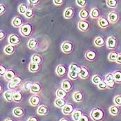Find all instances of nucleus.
<instances>
[{"label": "nucleus", "mask_w": 121, "mask_h": 121, "mask_svg": "<svg viewBox=\"0 0 121 121\" xmlns=\"http://www.w3.org/2000/svg\"><path fill=\"white\" fill-rule=\"evenodd\" d=\"M106 4L108 7L111 9H116L118 6V1L116 0H107L106 1Z\"/></svg>", "instance_id": "36"}, {"label": "nucleus", "mask_w": 121, "mask_h": 121, "mask_svg": "<svg viewBox=\"0 0 121 121\" xmlns=\"http://www.w3.org/2000/svg\"><path fill=\"white\" fill-rule=\"evenodd\" d=\"M73 98L76 103H81L83 101V99H84L83 93L79 91H75L73 95Z\"/></svg>", "instance_id": "22"}, {"label": "nucleus", "mask_w": 121, "mask_h": 121, "mask_svg": "<svg viewBox=\"0 0 121 121\" xmlns=\"http://www.w3.org/2000/svg\"><path fill=\"white\" fill-rule=\"evenodd\" d=\"M2 89H3V86H2V84H1V93L2 92Z\"/></svg>", "instance_id": "60"}, {"label": "nucleus", "mask_w": 121, "mask_h": 121, "mask_svg": "<svg viewBox=\"0 0 121 121\" xmlns=\"http://www.w3.org/2000/svg\"><path fill=\"white\" fill-rule=\"evenodd\" d=\"M90 15V13L86 9H82L79 13V17L81 19V20H86L89 18Z\"/></svg>", "instance_id": "25"}, {"label": "nucleus", "mask_w": 121, "mask_h": 121, "mask_svg": "<svg viewBox=\"0 0 121 121\" xmlns=\"http://www.w3.org/2000/svg\"><path fill=\"white\" fill-rule=\"evenodd\" d=\"M75 2L78 6L82 7V8L85 7L87 4V1H86V0H76Z\"/></svg>", "instance_id": "45"}, {"label": "nucleus", "mask_w": 121, "mask_h": 121, "mask_svg": "<svg viewBox=\"0 0 121 121\" xmlns=\"http://www.w3.org/2000/svg\"><path fill=\"white\" fill-rule=\"evenodd\" d=\"M78 27L79 28V30H81L82 32L86 33L89 30V27H90V24L86 20H80L78 23Z\"/></svg>", "instance_id": "5"}, {"label": "nucleus", "mask_w": 121, "mask_h": 121, "mask_svg": "<svg viewBox=\"0 0 121 121\" xmlns=\"http://www.w3.org/2000/svg\"><path fill=\"white\" fill-rule=\"evenodd\" d=\"M107 47L110 50H114L118 46V40L114 36H110L107 39Z\"/></svg>", "instance_id": "4"}, {"label": "nucleus", "mask_w": 121, "mask_h": 121, "mask_svg": "<svg viewBox=\"0 0 121 121\" xmlns=\"http://www.w3.org/2000/svg\"><path fill=\"white\" fill-rule=\"evenodd\" d=\"M7 71H8L7 68H6L5 66L1 65V66H0V75H1V77H2V76H4V75H6Z\"/></svg>", "instance_id": "48"}, {"label": "nucleus", "mask_w": 121, "mask_h": 121, "mask_svg": "<svg viewBox=\"0 0 121 121\" xmlns=\"http://www.w3.org/2000/svg\"><path fill=\"white\" fill-rule=\"evenodd\" d=\"M118 54L116 52H111L109 56H108V59L109 61L111 62H116L117 60V57H118Z\"/></svg>", "instance_id": "41"}, {"label": "nucleus", "mask_w": 121, "mask_h": 121, "mask_svg": "<svg viewBox=\"0 0 121 121\" xmlns=\"http://www.w3.org/2000/svg\"><path fill=\"white\" fill-rule=\"evenodd\" d=\"M69 77L70 79H71L73 80H75L78 78H80L79 73L76 72V71H69Z\"/></svg>", "instance_id": "40"}, {"label": "nucleus", "mask_w": 121, "mask_h": 121, "mask_svg": "<svg viewBox=\"0 0 121 121\" xmlns=\"http://www.w3.org/2000/svg\"><path fill=\"white\" fill-rule=\"evenodd\" d=\"M33 15H34V10L33 9L31 8H28V9L27 10L26 14H25V17L26 18L30 19L33 17Z\"/></svg>", "instance_id": "43"}, {"label": "nucleus", "mask_w": 121, "mask_h": 121, "mask_svg": "<svg viewBox=\"0 0 121 121\" xmlns=\"http://www.w3.org/2000/svg\"><path fill=\"white\" fill-rule=\"evenodd\" d=\"M4 121H15L13 118H6Z\"/></svg>", "instance_id": "58"}, {"label": "nucleus", "mask_w": 121, "mask_h": 121, "mask_svg": "<svg viewBox=\"0 0 121 121\" xmlns=\"http://www.w3.org/2000/svg\"><path fill=\"white\" fill-rule=\"evenodd\" d=\"M67 95V92L65 91L63 89L60 88L56 91V96L57 98H62L65 99Z\"/></svg>", "instance_id": "33"}, {"label": "nucleus", "mask_w": 121, "mask_h": 121, "mask_svg": "<svg viewBox=\"0 0 121 121\" xmlns=\"http://www.w3.org/2000/svg\"><path fill=\"white\" fill-rule=\"evenodd\" d=\"M9 44H12L14 46L17 45L21 42V38L17 34H11L9 37Z\"/></svg>", "instance_id": "9"}, {"label": "nucleus", "mask_w": 121, "mask_h": 121, "mask_svg": "<svg viewBox=\"0 0 121 121\" xmlns=\"http://www.w3.org/2000/svg\"><path fill=\"white\" fill-rule=\"evenodd\" d=\"M33 31V26L30 23L24 24V25L19 28V32L22 36L28 37L30 36Z\"/></svg>", "instance_id": "2"}, {"label": "nucleus", "mask_w": 121, "mask_h": 121, "mask_svg": "<svg viewBox=\"0 0 121 121\" xmlns=\"http://www.w3.org/2000/svg\"><path fill=\"white\" fill-rule=\"evenodd\" d=\"M114 80L113 79V74L112 73H107V74L105 75V78H104V80L106 82L107 81H110V80Z\"/></svg>", "instance_id": "49"}, {"label": "nucleus", "mask_w": 121, "mask_h": 121, "mask_svg": "<svg viewBox=\"0 0 121 121\" xmlns=\"http://www.w3.org/2000/svg\"><path fill=\"white\" fill-rule=\"evenodd\" d=\"M39 65L35 64V63H33V62H30L29 65H28V70L29 71L32 72V73H36L39 71Z\"/></svg>", "instance_id": "34"}, {"label": "nucleus", "mask_w": 121, "mask_h": 121, "mask_svg": "<svg viewBox=\"0 0 121 121\" xmlns=\"http://www.w3.org/2000/svg\"><path fill=\"white\" fill-rule=\"evenodd\" d=\"M49 112H50V109L48 107H47L44 104L39 105L37 110V114L39 116H47L49 113Z\"/></svg>", "instance_id": "10"}, {"label": "nucleus", "mask_w": 121, "mask_h": 121, "mask_svg": "<svg viewBox=\"0 0 121 121\" xmlns=\"http://www.w3.org/2000/svg\"><path fill=\"white\" fill-rule=\"evenodd\" d=\"M85 58L90 62H93L95 61L97 59L98 54L97 52L94 50H88L86 53H85Z\"/></svg>", "instance_id": "6"}, {"label": "nucleus", "mask_w": 121, "mask_h": 121, "mask_svg": "<svg viewBox=\"0 0 121 121\" xmlns=\"http://www.w3.org/2000/svg\"><path fill=\"white\" fill-rule=\"evenodd\" d=\"M56 73L59 77H64L66 73V66L63 65H59L56 67Z\"/></svg>", "instance_id": "14"}, {"label": "nucleus", "mask_w": 121, "mask_h": 121, "mask_svg": "<svg viewBox=\"0 0 121 121\" xmlns=\"http://www.w3.org/2000/svg\"><path fill=\"white\" fill-rule=\"evenodd\" d=\"M106 82V81H105ZM107 82V86H108V88H109V89H113V88H114V86H115V85H116V82H115V80H110V81H107V82Z\"/></svg>", "instance_id": "50"}, {"label": "nucleus", "mask_w": 121, "mask_h": 121, "mask_svg": "<svg viewBox=\"0 0 121 121\" xmlns=\"http://www.w3.org/2000/svg\"><path fill=\"white\" fill-rule=\"evenodd\" d=\"M90 16L91 17L92 19H100V10L99 9L95 7L93 8L91 12H90Z\"/></svg>", "instance_id": "27"}, {"label": "nucleus", "mask_w": 121, "mask_h": 121, "mask_svg": "<svg viewBox=\"0 0 121 121\" xmlns=\"http://www.w3.org/2000/svg\"><path fill=\"white\" fill-rule=\"evenodd\" d=\"M33 82H30V81H28V82H26L24 84H23V89L24 91H30V88L33 85Z\"/></svg>", "instance_id": "42"}, {"label": "nucleus", "mask_w": 121, "mask_h": 121, "mask_svg": "<svg viewBox=\"0 0 121 121\" xmlns=\"http://www.w3.org/2000/svg\"><path fill=\"white\" fill-rule=\"evenodd\" d=\"M98 89H100L104 90V89H107V88H108V86H107V82H105V80H103L101 82H100L99 84H98Z\"/></svg>", "instance_id": "46"}, {"label": "nucleus", "mask_w": 121, "mask_h": 121, "mask_svg": "<svg viewBox=\"0 0 121 121\" xmlns=\"http://www.w3.org/2000/svg\"><path fill=\"white\" fill-rule=\"evenodd\" d=\"M65 1L63 0H54L53 1V4L56 6H61L64 4Z\"/></svg>", "instance_id": "53"}, {"label": "nucleus", "mask_w": 121, "mask_h": 121, "mask_svg": "<svg viewBox=\"0 0 121 121\" xmlns=\"http://www.w3.org/2000/svg\"><path fill=\"white\" fill-rule=\"evenodd\" d=\"M61 49L65 54H69L73 51V44L70 41H65L61 45Z\"/></svg>", "instance_id": "3"}, {"label": "nucleus", "mask_w": 121, "mask_h": 121, "mask_svg": "<svg viewBox=\"0 0 121 121\" xmlns=\"http://www.w3.org/2000/svg\"><path fill=\"white\" fill-rule=\"evenodd\" d=\"M5 37H6V33L4 31V30H1L0 31V39L1 40H2L4 38H5Z\"/></svg>", "instance_id": "56"}, {"label": "nucleus", "mask_w": 121, "mask_h": 121, "mask_svg": "<svg viewBox=\"0 0 121 121\" xmlns=\"http://www.w3.org/2000/svg\"><path fill=\"white\" fill-rule=\"evenodd\" d=\"M23 100V95L19 91H15L13 93V101L15 103H21Z\"/></svg>", "instance_id": "32"}, {"label": "nucleus", "mask_w": 121, "mask_h": 121, "mask_svg": "<svg viewBox=\"0 0 121 121\" xmlns=\"http://www.w3.org/2000/svg\"><path fill=\"white\" fill-rule=\"evenodd\" d=\"M74 15V9L71 7L66 9L64 12V17L67 19H71Z\"/></svg>", "instance_id": "21"}, {"label": "nucleus", "mask_w": 121, "mask_h": 121, "mask_svg": "<svg viewBox=\"0 0 121 121\" xmlns=\"http://www.w3.org/2000/svg\"><path fill=\"white\" fill-rule=\"evenodd\" d=\"M28 9V6H27V5H26V4H20L18 7L19 13L21 15H25V14H26V11H27V10Z\"/></svg>", "instance_id": "37"}, {"label": "nucleus", "mask_w": 121, "mask_h": 121, "mask_svg": "<svg viewBox=\"0 0 121 121\" xmlns=\"http://www.w3.org/2000/svg\"><path fill=\"white\" fill-rule=\"evenodd\" d=\"M103 80L102 77H100L99 75H94L92 78V82L94 84H96V85H98L100 82H101Z\"/></svg>", "instance_id": "39"}, {"label": "nucleus", "mask_w": 121, "mask_h": 121, "mask_svg": "<svg viewBox=\"0 0 121 121\" xmlns=\"http://www.w3.org/2000/svg\"><path fill=\"white\" fill-rule=\"evenodd\" d=\"M40 103V98L37 95H32L29 99V103L33 107H37Z\"/></svg>", "instance_id": "16"}, {"label": "nucleus", "mask_w": 121, "mask_h": 121, "mask_svg": "<svg viewBox=\"0 0 121 121\" xmlns=\"http://www.w3.org/2000/svg\"><path fill=\"white\" fill-rule=\"evenodd\" d=\"M27 121H39V119L37 116H30L29 118H28Z\"/></svg>", "instance_id": "55"}, {"label": "nucleus", "mask_w": 121, "mask_h": 121, "mask_svg": "<svg viewBox=\"0 0 121 121\" xmlns=\"http://www.w3.org/2000/svg\"><path fill=\"white\" fill-rule=\"evenodd\" d=\"M108 19L111 24H116L120 19L119 14L116 11H112L108 14Z\"/></svg>", "instance_id": "7"}, {"label": "nucleus", "mask_w": 121, "mask_h": 121, "mask_svg": "<svg viewBox=\"0 0 121 121\" xmlns=\"http://www.w3.org/2000/svg\"><path fill=\"white\" fill-rule=\"evenodd\" d=\"M116 62L119 65H121V53H119L118 54V57H117V60Z\"/></svg>", "instance_id": "57"}, {"label": "nucleus", "mask_w": 121, "mask_h": 121, "mask_svg": "<svg viewBox=\"0 0 121 121\" xmlns=\"http://www.w3.org/2000/svg\"><path fill=\"white\" fill-rule=\"evenodd\" d=\"M89 121V118H88L87 116L82 115V116H81V118L79 119V121Z\"/></svg>", "instance_id": "54"}, {"label": "nucleus", "mask_w": 121, "mask_h": 121, "mask_svg": "<svg viewBox=\"0 0 121 121\" xmlns=\"http://www.w3.org/2000/svg\"><path fill=\"white\" fill-rule=\"evenodd\" d=\"M27 45H28V47L29 49L34 50L38 46V42H37V40L35 38H31V39H29Z\"/></svg>", "instance_id": "30"}, {"label": "nucleus", "mask_w": 121, "mask_h": 121, "mask_svg": "<svg viewBox=\"0 0 121 121\" xmlns=\"http://www.w3.org/2000/svg\"><path fill=\"white\" fill-rule=\"evenodd\" d=\"M83 115V112L80 109H75L73 113H72V118L75 121H78Z\"/></svg>", "instance_id": "31"}, {"label": "nucleus", "mask_w": 121, "mask_h": 121, "mask_svg": "<svg viewBox=\"0 0 121 121\" xmlns=\"http://www.w3.org/2000/svg\"><path fill=\"white\" fill-rule=\"evenodd\" d=\"M13 114L15 117H17V118L22 117L25 114V111H24V109L22 107H15V108L13 109Z\"/></svg>", "instance_id": "17"}, {"label": "nucleus", "mask_w": 121, "mask_h": 121, "mask_svg": "<svg viewBox=\"0 0 121 121\" xmlns=\"http://www.w3.org/2000/svg\"><path fill=\"white\" fill-rule=\"evenodd\" d=\"M93 43L96 47H102L105 44V40L103 37L98 36V37L95 38V39L93 41Z\"/></svg>", "instance_id": "26"}, {"label": "nucleus", "mask_w": 121, "mask_h": 121, "mask_svg": "<svg viewBox=\"0 0 121 121\" xmlns=\"http://www.w3.org/2000/svg\"><path fill=\"white\" fill-rule=\"evenodd\" d=\"M16 73L13 69H8V71L6 72V75H4V78L7 81H11L15 78H16Z\"/></svg>", "instance_id": "18"}, {"label": "nucleus", "mask_w": 121, "mask_h": 121, "mask_svg": "<svg viewBox=\"0 0 121 121\" xmlns=\"http://www.w3.org/2000/svg\"><path fill=\"white\" fill-rule=\"evenodd\" d=\"M15 51V46L12 44H8L4 48V52L6 55H12Z\"/></svg>", "instance_id": "23"}, {"label": "nucleus", "mask_w": 121, "mask_h": 121, "mask_svg": "<svg viewBox=\"0 0 121 121\" xmlns=\"http://www.w3.org/2000/svg\"><path fill=\"white\" fill-rule=\"evenodd\" d=\"M113 103L117 106H121V95H117L114 97Z\"/></svg>", "instance_id": "44"}, {"label": "nucleus", "mask_w": 121, "mask_h": 121, "mask_svg": "<svg viewBox=\"0 0 121 121\" xmlns=\"http://www.w3.org/2000/svg\"><path fill=\"white\" fill-rule=\"evenodd\" d=\"M62 111L63 114H65L66 116L72 115V113L75 111L74 106L72 104H66L65 106L62 109Z\"/></svg>", "instance_id": "8"}, {"label": "nucleus", "mask_w": 121, "mask_h": 121, "mask_svg": "<svg viewBox=\"0 0 121 121\" xmlns=\"http://www.w3.org/2000/svg\"><path fill=\"white\" fill-rule=\"evenodd\" d=\"M12 25L15 27V28H21L24 24H23V19L21 17L16 16L15 17H14L13 19L12 20Z\"/></svg>", "instance_id": "13"}, {"label": "nucleus", "mask_w": 121, "mask_h": 121, "mask_svg": "<svg viewBox=\"0 0 121 121\" xmlns=\"http://www.w3.org/2000/svg\"><path fill=\"white\" fill-rule=\"evenodd\" d=\"M6 8L5 5L1 4H0V14H1V15H4L6 13Z\"/></svg>", "instance_id": "51"}, {"label": "nucleus", "mask_w": 121, "mask_h": 121, "mask_svg": "<svg viewBox=\"0 0 121 121\" xmlns=\"http://www.w3.org/2000/svg\"><path fill=\"white\" fill-rule=\"evenodd\" d=\"M42 62H43V57L39 54H34L31 57V62L35 63L39 65L40 64L42 63Z\"/></svg>", "instance_id": "24"}, {"label": "nucleus", "mask_w": 121, "mask_h": 121, "mask_svg": "<svg viewBox=\"0 0 121 121\" xmlns=\"http://www.w3.org/2000/svg\"><path fill=\"white\" fill-rule=\"evenodd\" d=\"M60 121H70L68 118H61Z\"/></svg>", "instance_id": "59"}, {"label": "nucleus", "mask_w": 121, "mask_h": 121, "mask_svg": "<svg viewBox=\"0 0 121 121\" xmlns=\"http://www.w3.org/2000/svg\"><path fill=\"white\" fill-rule=\"evenodd\" d=\"M42 90V85L39 84V82H33V84L32 85L31 88H30V92L34 94H37L39 92H41Z\"/></svg>", "instance_id": "15"}, {"label": "nucleus", "mask_w": 121, "mask_h": 121, "mask_svg": "<svg viewBox=\"0 0 121 121\" xmlns=\"http://www.w3.org/2000/svg\"><path fill=\"white\" fill-rule=\"evenodd\" d=\"M80 69V66H78L77 63H75V62L71 63L69 66V71H76L79 73Z\"/></svg>", "instance_id": "38"}, {"label": "nucleus", "mask_w": 121, "mask_h": 121, "mask_svg": "<svg viewBox=\"0 0 121 121\" xmlns=\"http://www.w3.org/2000/svg\"><path fill=\"white\" fill-rule=\"evenodd\" d=\"M121 113V109L119 106L117 105H112L109 107V113L113 116H117L120 114Z\"/></svg>", "instance_id": "20"}, {"label": "nucleus", "mask_w": 121, "mask_h": 121, "mask_svg": "<svg viewBox=\"0 0 121 121\" xmlns=\"http://www.w3.org/2000/svg\"><path fill=\"white\" fill-rule=\"evenodd\" d=\"M11 82H12L13 84H15V85H17V86H18L19 84H22V79L20 77H16V78H15L13 80H11Z\"/></svg>", "instance_id": "47"}, {"label": "nucleus", "mask_w": 121, "mask_h": 121, "mask_svg": "<svg viewBox=\"0 0 121 121\" xmlns=\"http://www.w3.org/2000/svg\"><path fill=\"white\" fill-rule=\"evenodd\" d=\"M28 5H30V6H35V5H37L39 3V0H28Z\"/></svg>", "instance_id": "52"}, {"label": "nucleus", "mask_w": 121, "mask_h": 121, "mask_svg": "<svg viewBox=\"0 0 121 121\" xmlns=\"http://www.w3.org/2000/svg\"><path fill=\"white\" fill-rule=\"evenodd\" d=\"M90 75L89 71L87 68L84 66H80V69L79 71V76L82 79H87Z\"/></svg>", "instance_id": "12"}, {"label": "nucleus", "mask_w": 121, "mask_h": 121, "mask_svg": "<svg viewBox=\"0 0 121 121\" xmlns=\"http://www.w3.org/2000/svg\"><path fill=\"white\" fill-rule=\"evenodd\" d=\"M66 100L65 99H62V98H57L54 101V104L55 106L58 107V108H63L66 104Z\"/></svg>", "instance_id": "29"}, {"label": "nucleus", "mask_w": 121, "mask_h": 121, "mask_svg": "<svg viewBox=\"0 0 121 121\" xmlns=\"http://www.w3.org/2000/svg\"><path fill=\"white\" fill-rule=\"evenodd\" d=\"M13 93H14V92H13L11 90H8V91H5L4 93V99L9 103L13 102Z\"/></svg>", "instance_id": "28"}, {"label": "nucleus", "mask_w": 121, "mask_h": 121, "mask_svg": "<svg viewBox=\"0 0 121 121\" xmlns=\"http://www.w3.org/2000/svg\"><path fill=\"white\" fill-rule=\"evenodd\" d=\"M72 87H73L72 84H71V82L69 80H65L62 81V84H61V88L63 89H64L65 91H66V92L70 91L72 89Z\"/></svg>", "instance_id": "19"}, {"label": "nucleus", "mask_w": 121, "mask_h": 121, "mask_svg": "<svg viewBox=\"0 0 121 121\" xmlns=\"http://www.w3.org/2000/svg\"><path fill=\"white\" fill-rule=\"evenodd\" d=\"M113 74L115 82L118 84H121V71H116Z\"/></svg>", "instance_id": "35"}, {"label": "nucleus", "mask_w": 121, "mask_h": 121, "mask_svg": "<svg viewBox=\"0 0 121 121\" xmlns=\"http://www.w3.org/2000/svg\"><path fill=\"white\" fill-rule=\"evenodd\" d=\"M90 117L93 121H102L104 118V112L100 107H95L91 110Z\"/></svg>", "instance_id": "1"}, {"label": "nucleus", "mask_w": 121, "mask_h": 121, "mask_svg": "<svg viewBox=\"0 0 121 121\" xmlns=\"http://www.w3.org/2000/svg\"><path fill=\"white\" fill-rule=\"evenodd\" d=\"M111 23L108 18L102 17L98 19V26L102 28H107L110 26Z\"/></svg>", "instance_id": "11"}]
</instances>
